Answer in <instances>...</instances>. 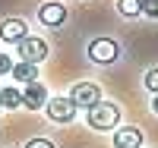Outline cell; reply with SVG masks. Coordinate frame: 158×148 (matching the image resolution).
Masks as SVG:
<instances>
[{"label": "cell", "mask_w": 158, "mask_h": 148, "mask_svg": "<svg viewBox=\"0 0 158 148\" xmlns=\"http://www.w3.org/2000/svg\"><path fill=\"white\" fill-rule=\"evenodd\" d=\"M85 120L92 129H114L120 123V107L111 104V101H98L92 110H85Z\"/></svg>", "instance_id": "cell-1"}, {"label": "cell", "mask_w": 158, "mask_h": 148, "mask_svg": "<svg viewBox=\"0 0 158 148\" xmlns=\"http://www.w3.org/2000/svg\"><path fill=\"white\" fill-rule=\"evenodd\" d=\"M48 117L54 123H73L76 120V104L70 101V95H57V98H48Z\"/></svg>", "instance_id": "cell-2"}, {"label": "cell", "mask_w": 158, "mask_h": 148, "mask_svg": "<svg viewBox=\"0 0 158 148\" xmlns=\"http://www.w3.org/2000/svg\"><path fill=\"white\" fill-rule=\"evenodd\" d=\"M70 101L76 104V110L82 107V110H92L98 101H101V88L95 85V82H79V85H73V91H70Z\"/></svg>", "instance_id": "cell-3"}, {"label": "cell", "mask_w": 158, "mask_h": 148, "mask_svg": "<svg viewBox=\"0 0 158 148\" xmlns=\"http://www.w3.org/2000/svg\"><path fill=\"white\" fill-rule=\"evenodd\" d=\"M89 57L95 63H114L120 57V44H117L114 38H95V41L89 44Z\"/></svg>", "instance_id": "cell-4"}, {"label": "cell", "mask_w": 158, "mask_h": 148, "mask_svg": "<svg viewBox=\"0 0 158 148\" xmlns=\"http://www.w3.org/2000/svg\"><path fill=\"white\" fill-rule=\"evenodd\" d=\"M44 57H48V41H41V38H29V35L19 41V60H25V63H41Z\"/></svg>", "instance_id": "cell-5"}, {"label": "cell", "mask_w": 158, "mask_h": 148, "mask_svg": "<svg viewBox=\"0 0 158 148\" xmlns=\"http://www.w3.org/2000/svg\"><path fill=\"white\" fill-rule=\"evenodd\" d=\"M38 22L48 25V29H60V25L67 22V6L63 3H44L38 10Z\"/></svg>", "instance_id": "cell-6"}, {"label": "cell", "mask_w": 158, "mask_h": 148, "mask_svg": "<svg viewBox=\"0 0 158 148\" xmlns=\"http://www.w3.org/2000/svg\"><path fill=\"white\" fill-rule=\"evenodd\" d=\"M48 104V88L41 82H29L22 91V107H29V110H41Z\"/></svg>", "instance_id": "cell-7"}, {"label": "cell", "mask_w": 158, "mask_h": 148, "mask_svg": "<svg viewBox=\"0 0 158 148\" xmlns=\"http://www.w3.org/2000/svg\"><path fill=\"white\" fill-rule=\"evenodd\" d=\"M0 38L10 41V44H19L25 38V22L22 19H3L0 22Z\"/></svg>", "instance_id": "cell-8"}, {"label": "cell", "mask_w": 158, "mask_h": 148, "mask_svg": "<svg viewBox=\"0 0 158 148\" xmlns=\"http://www.w3.org/2000/svg\"><path fill=\"white\" fill-rule=\"evenodd\" d=\"M142 145V132L136 126H123L114 132V148H139Z\"/></svg>", "instance_id": "cell-9"}, {"label": "cell", "mask_w": 158, "mask_h": 148, "mask_svg": "<svg viewBox=\"0 0 158 148\" xmlns=\"http://www.w3.org/2000/svg\"><path fill=\"white\" fill-rule=\"evenodd\" d=\"M13 79H16V82H38V63H25V60H19V63H13Z\"/></svg>", "instance_id": "cell-10"}, {"label": "cell", "mask_w": 158, "mask_h": 148, "mask_svg": "<svg viewBox=\"0 0 158 148\" xmlns=\"http://www.w3.org/2000/svg\"><path fill=\"white\" fill-rule=\"evenodd\" d=\"M0 107H6V110H16V107H22V91L13 88V85L0 88Z\"/></svg>", "instance_id": "cell-11"}, {"label": "cell", "mask_w": 158, "mask_h": 148, "mask_svg": "<svg viewBox=\"0 0 158 148\" xmlns=\"http://www.w3.org/2000/svg\"><path fill=\"white\" fill-rule=\"evenodd\" d=\"M117 10L123 16H139V0H117Z\"/></svg>", "instance_id": "cell-12"}, {"label": "cell", "mask_w": 158, "mask_h": 148, "mask_svg": "<svg viewBox=\"0 0 158 148\" xmlns=\"http://www.w3.org/2000/svg\"><path fill=\"white\" fill-rule=\"evenodd\" d=\"M139 13H146L149 19H158V0H139Z\"/></svg>", "instance_id": "cell-13"}, {"label": "cell", "mask_w": 158, "mask_h": 148, "mask_svg": "<svg viewBox=\"0 0 158 148\" xmlns=\"http://www.w3.org/2000/svg\"><path fill=\"white\" fill-rule=\"evenodd\" d=\"M146 88L158 95V70H149V73H146Z\"/></svg>", "instance_id": "cell-14"}, {"label": "cell", "mask_w": 158, "mask_h": 148, "mask_svg": "<svg viewBox=\"0 0 158 148\" xmlns=\"http://www.w3.org/2000/svg\"><path fill=\"white\" fill-rule=\"evenodd\" d=\"M10 70H13V60L6 57V54H0V76H6Z\"/></svg>", "instance_id": "cell-15"}, {"label": "cell", "mask_w": 158, "mask_h": 148, "mask_svg": "<svg viewBox=\"0 0 158 148\" xmlns=\"http://www.w3.org/2000/svg\"><path fill=\"white\" fill-rule=\"evenodd\" d=\"M25 148H54V142H48V139H32Z\"/></svg>", "instance_id": "cell-16"}, {"label": "cell", "mask_w": 158, "mask_h": 148, "mask_svg": "<svg viewBox=\"0 0 158 148\" xmlns=\"http://www.w3.org/2000/svg\"><path fill=\"white\" fill-rule=\"evenodd\" d=\"M152 110H155V114H158V95H155V101H152Z\"/></svg>", "instance_id": "cell-17"}, {"label": "cell", "mask_w": 158, "mask_h": 148, "mask_svg": "<svg viewBox=\"0 0 158 148\" xmlns=\"http://www.w3.org/2000/svg\"><path fill=\"white\" fill-rule=\"evenodd\" d=\"M0 110H3V107H0Z\"/></svg>", "instance_id": "cell-18"}]
</instances>
